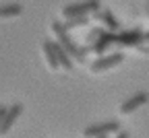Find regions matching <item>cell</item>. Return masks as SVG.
I'll return each mask as SVG.
<instances>
[{"instance_id": "9a60e30c", "label": "cell", "mask_w": 149, "mask_h": 138, "mask_svg": "<svg viewBox=\"0 0 149 138\" xmlns=\"http://www.w3.org/2000/svg\"><path fill=\"white\" fill-rule=\"evenodd\" d=\"M6 105H0V124H2V120H4V113H6Z\"/></svg>"}, {"instance_id": "9c48e42d", "label": "cell", "mask_w": 149, "mask_h": 138, "mask_svg": "<svg viewBox=\"0 0 149 138\" xmlns=\"http://www.w3.org/2000/svg\"><path fill=\"white\" fill-rule=\"evenodd\" d=\"M93 19H95V21H100V23L104 25V29H108V31H112V33H118V31H120V23L116 21V17L112 14L108 8L95 10V12H93Z\"/></svg>"}, {"instance_id": "5b68a950", "label": "cell", "mask_w": 149, "mask_h": 138, "mask_svg": "<svg viewBox=\"0 0 149 138\" xmlns=\"http://www.w3.org/2000/svg\"><path fill=\"white\" fill-rule=\"evenodd\" d=\"M122 60H124V54H122V52L110 54V56H102V58H97L95 62H91L89 70H91L93 74H100V72H104V70H110V68L122 64Z\"/></svg>"}, {"instance_id": "ba28073f", "label": "cell", "mask_w": 149, "mask_h": 138, "mask_svg": "<svg viewBox=\"0 0 149 138\" xmlns=\"http://www.w3.org/2000/svg\"><path fill=\"white\" fill-rule=\"evenodd\" d=\"M114 41H116V33H112V31H104L95 41H93L89 48H91V52L93 54H97V56H102V54H106V50L110 48V46H114Z\"/></svg>"}, {"instance_id": "7a4b0ae2", "label": "cell", "mask_w": 149, "mask_h": 138, "mask_svg": "<svg viewBox=\"0 0 149 138\" xmlns=\"http://www.w3.org/2000/svg\"><path fill=\"white\" fill-rule=\"evenodd\" d=\"M100 0H81V2H74L62 8V17L70 19V17H91L95 10H100Z\"/></svg>"}, {"instance_id": "8fae6325", "label": "cell", "mask_w": 149, "mask_h": 138, "mask_svg": "<svg viewBox=\"0 0 149 138\" xmlns=\"http://www.w3.org/2000/svg\"><path fill=\"white\" fill-rule=\"evenodd\" d=\"M54 52H56V58H58V64H60V68H64V70H72V66H74V60L68 56V52L58 43V41H54Z\"/></svg>"}, {"instance_id": "4fadbf2b", "label": "cell", "mask_w": 149, "mask_h": 138, "mask_svg": "<svg viewBox=\"0 0 149 138\" xmlns=\"http://www.w3.org/2000/svg\"><path fill=\"white\" fill-rule=\"evenodd\" d=\"M89 23V17H70V19H64V29L70 31V29H77V27H83Z\"/></svg>"}, {"instance_id": "277c9868", "label": "cell", "mask_w": 149, "mask_h": 138, "mask_svg": "<svg viewBox=\"0 0 149 138\" xmlns=\"http://www.w3.org/2000/svg\"><path fill=\"white\" fill-rule=\"evenodd\" d=\"M143 39H145V33L141 29H126V31L116 33L114 46H118V48H137V46L143 43Z\"/></svg>"}, {"instance_id": "52a82bcc", "label": "cell", "mask_w": 149, "mask_h": 138, "mask_svg": "<svg viewBox=\"0 0 149 138\" xmlns=\"http://www.w3.org/2000/svg\"><path fill=\"white\" fill-rule=\"evenodd\" d=\"M149 101V93H145V91H139V93H135L130 99H126L122 105H120V113H124V115H128V113H133L135 109H139L141 105H145Z\"/></svg>"}, {"instance_id": "e0dca14e", "label": "cell", "mask_w": 149, "mask_h": 138, "mask_svg": "<svg viewBox=\"0 0 149 138\" xmlns=\"http://www.w3.org/2000/svg\"><path fill=\"white\" fill-rule=\"evenodd\" d=\"M145 12H147V17H149V0H147V10H145Z\"/></svg>"}, {"instance_id": "7c38bea8", "label": "cell", "mask_w": 149, "mask_h": 138, "mask_svg": "<svg viewBox=\"0 0 149 138\" xmlns=\"http://www.w3.org/2000/svg\"><path fill=\"white\" fill-rule=\"evenodd\" d=\"M23 12V6L17 4V2H10V4H2L0 6V19H13V17H19Z\"/></svg>"}, {"instance_id": "2e32d148", "label": "cell", "mask_w": 149, "mask_h": 138, "mask_svg": "<svg viewBox=\"0 0 149 138\" xmlns=\"http://www.w3.org/2000/svg\"><path fill=\"white\" fill-rule=\"evenodd\" d=\"M143 43H149V31L145 33V39H143Z\"/></svg>"}, {"instance_id": "5bb4252c", "label": "cell", "mask_w": 149, "mask_h": 138, "mask_svg": "<svg viewBox=\"0 0 149 138\" xmlns=\"http://www.w3.org/2000/svg\"><path fill=\"white\" fill-rule=\"evenodd\" d=\"M104 31H106L104 27H95V29H91V31H89V35H87V39H85V41H87V46H91V43L95 41V39H97V37H100Z\"/></svg>"}, {"instance_id": "3957f363", "label": "cell", "mask_w": 149, "mask_h": 138, "mask_svg": "<svg viewBox=\"0 0 149 138\" xmlns=\"http://www.w3.org/2000/svg\"><path fill=\"white\" fill-rule=\"evenodd\" d=\"M120 132V124L116 120L110 122H102V124H91L89 128L83 130L85 138H100V136H110V134H118Z\"/></svg>"}, {"instance_id": "30bf717a", "label": "cell", "mask_w": 149, "mask_h": 138, "mask_svg": "<svg viewBox=\"0 0 149 138\" xmlns=\"http://www.w3.org/2000/svg\"><path fill=\"white\" fill-rule=\"evenodd\" d=\"M42 52H44V58H46V64L50 70H58L60 64H58V58H56V52H54V41H46L42 43Z\"/></svg>"}, {"instance_id": "6da1fadb", "label": "cell", "mask_w": 149, "mask_h": 138, "mask_svg": "<svg viewBox=\"0 0 149 138\" xmlns=\"http://www.w3.org/2000/svg\"><path fill=\"white\" fill-rule=\"evenodd\" d=\"M52 33H54V37H56V41H58V43L68 52V56L72 58L74 62H85V56L91 52L89 46L79 48L77 43H74V39L68 35V31L64 29V25H62L60 21H54V23H52Z\"/></svg>"}, {"instance_id": "ac0fdd59", "label": "cell", "mask_w": 149, "mask_h": 138, "mask_svg": "<svg viewBox=\"0 0 149 138\" xmlns=\"http://www.w3.org/2000/svg\"><path fill=\"white\" fill-rule=\"evenodd\" d=\"M100 138H108V136H100Z\"/></svg>"}, {"instance_id": "8992f818", "label": "cell", "mask_w": 149, "mask_h": 138, "mask_svg": "<svg viewBox=\"0 0 149 138\" xmlns=\"http://www.w3.org/2000/svg\"><path fill=\"white\" fill-rule=\"evenodd\" d=\"M21 113H23V105H21V103H15L13 107L6 109L4 120H2V124H0V136H6V134L10 132V128L17 124L19 117H21Z\"/></svg>"}]
</instances>
